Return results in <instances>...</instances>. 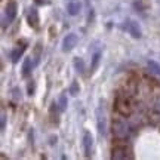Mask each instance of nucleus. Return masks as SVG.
<instances>
[{
    "mask_svg": "<svg viewBox=\"0 0 160 160\" xmlns=\"http://www.w3.org/2000/svg\"><path fill=\"white\" fill-rule=\"evenodd\" d=\"M5 128H6V116L2 114V131H5Z\"/></svg>",
    "mask_w": 160,
    "mask_h": 160,
    "instance_id": "aec40b11",
    "label": "nucleus"
},
{
    "mask_svg": "<svg viewBox=\"0 0 160 160\" xmlns=\"http://www.w3.org/2000/svg\"><path fill=\"white\" fill-rule=\"evenodd\" d=\"M74 67L77 70V73H80V74L85 73V62L82 58H74Z\"/></svg>",
    "mask_w": 160,
    "mask_h": 160,
    "instance_id": "4468645a",
    "label": "nucleus"
},
{
    "mask_svg": "<svg viewBox=\"0 0 160 160\" xmlns=\"http://www.w3.org/2000/svg\"><path fill=\"white\" fill-rule=\"evenodd\" d=\"M111 157H113V159H125L126 157V147H114Z\"/></svg>",
    "mask_w": 160,
    "mask_h": 160,
    "instance_id": "f8f14e48",
    "label": "nucleus"
},
{
    "mask_svg": "<svg viewBox=\"0 0 160 160\" xmlns=\"http://www.w3.org/2000/svg\"><path fill=\"white\" fill-rule=\"evenodd\" d=\"M58 107H59L61 111L67 110V97H65V95H61V97H59V99H58Z\"/></svg>",
    "mask_w": 160,
    "mask_h": 160,
    "instance_id": "dca6fc26",
    "label": "nucleus"
},
{
    "mask_svg": "<svg viewBox=\"0 0 160 160\" xmlns=\"http://www.w3.org/2000/svg\"><path fill=\"white\" fill-rule=\"evenodd\" d=\"M116 110H117L122 116H129L131 114V111H132L129 101H128L126 98H123V97L117 98V101H116Z\"/></svg>",
    "mask_w": 160,
    "mask_h": 160,
    "instance_id": "f03ea898",
    "label": "nucleus"
},
{
    "mask_svg": "<svg viewBox=\"0 0 160 160\" xmlns=\"http://www.w3.org/2000/svg\"><path fill=\"white\" fill-rule=\"evenodd\" d=\"M79 91H80V88H79V83H77V82H73V85L70 86V93H71V95H77V93H79Z\"/></svg>",
    "mask_w": 160,
    "mask_h": 160,
    "instance_id": "f3484780",
    "label": "nucleus"
},
{
    "mask_svg": "<svg viewBox=\"0 0 160 160\" xmlns=\"http://www.w3.org/2000/svg\"><path fill=\"white\" fill-rule=\"evenodd\" d=\"M148 67L153 73H156L157 76H160V64H157L156 61H148Z\"/></svg>",
    "mask_w": 160,
    "mask_h": 160,
    "instance_id": "2eb2a0df",
    "label": "nucleus"
},
{
    "mask_svg": "<svg viewBox=\"0 0 160 160\" xmlns=\"http://www.w3.org/2000/svg\"><path fill=\"white\" fill-rule=\"evenodd\" d=\"M36 3H37V5H45L46 2H48V0H34Z\"/></svg>",
    "mask_w": 160,
    "mask_h": 160,
    "instance_id": "4be33fe9",
    "label": "nucleus"
},
{
    "mask_svg": "<svg viewBox=\"0 0 160 160\" xmlns=\"http://www.w3.org/2000/svg\"><path fill=\"white\" fill-rule=\"evenodd\" d=\"M97 117H98V131H99V133L101 135H104L105 133V122H104V113L101 114V108H98L97 110Z\"/></svg>",
    "mask_w": 160,
    "mask_h": 160,
    "instance_id": "1a4fd4ad",
    "label": "nucleus"
},
{
    "mask_svg": "<svg viewBox=\"0 0 160 160\" xmlns=\"http://www.w3.org/2000/svg\"><path fill=\"white\" fill-rule=\"evenodd\" d=\"M92 145H93V137H92V133L91 132H85V135H83V147H85L86 157H91Z\"/></svg>",
    "mask_w": 160,
    "mask_h": 160,
    "instance_id": "423d86ee",
    "label": "nucleus"
},
{
    "mask_svg": "<svg viewBox=\"0 0 160 160\" xmlns=\"http://www.w3.org/2000/svg\"><path fill=\"white\" fill-rule=\"evenodd\" d=\"M128 31H129V34L132 37H135V39H139L141 37V28H139V25H138L137 21H129L128 22Z\"/></svg>",
    "mask_w": 160,
    "mask_h": 160,
    "instance_id": "6e6552de",
    "label": "nucleus"
},
{
    "mask_svg": "<svg viewBox=\"0 0 160 160\" xmlns=\"http://www.w3.org/2000/svg\"><path fill=\"white\" fill-rule=\"evenodd\" d=\"M25 49H27V46L24 45V43H18L17 48H15V49L11 52V59H12V62L17 64L18 61H19V58L22 57V53H24V51H25Z\"/></svg>",
    "mask_w": 160,
    "mask_h": 160,
    "instance_id": "0eeeda50",
    "label": "nucleus"
},
{
    "mask_svg": "<svg viewBox=\"0 0 160 160\" xmlns=\"http://www.w3.org/2000/svg\"><path fill=\"white\" fill-rule=\"evenodd\" d=\"M27 21H28V25L31 28H39L40 25V18H39V12L36 8H30L28 13H27Z\"/></svg>",
    "mask_w": 160,
    "mask_h": 160,
    "instance_id": "20e7f679",
    "label": "nucleus"
},
{
    "mask_svg": "<svg viewBox=\"0 0 160 160\" xmlns=\"http://www.w3.org/2000/svg\"><path fill=\"white\" fill-rule=\"evenodd\" d=\"M33 91H34V85L28 83V95H33Z\"/></svg>",
    "mask_w": 160,
    "mask_h": 160,
    "instance_id": "412c9836",
    "label": "nucleus"
},
{
    "mask_svg": "<svg viewBox=\"0 0 160 160\" xmlns=\"http://www.w3.org/2000/svg\"><path fill=\"white\" fill-rule=\"evenodd\" d=\"M40 53H42V46L37 45V46H36V49H34V64H39Z\"/></svg>",
    "mask_w": 160,
    "mask_h": 160,
    "instance_id": "a211bd4d",
    "label": "nucleus"
},
{
    "mask_svg": "<svg viewBox=\"0 0 160 160\" xmlns=\"http://www.w3.org/2000/svg\"><path fill=\"white\" fill-rule=\"evenodd\" d=\"M33 65H34V62H33L31 57L25 58V59H24V64H22V76H28L30 73H31V70H33Z\"/></svg>",
    "mask_w": 160,
    "mask_h": 160,
    "instance_id": "9d476101",
    "label": "nucleus"
},
{
    "mask_svg": "<svg viewBox=\"0 0 160 160\" xmlns=\"http://www.w3.org/2000/svg\"><path fill=\"white\" fill-rule=\"evenodd\" d=\"M12 92H13V99H15V101L21 99V91H19V88H13Z\"/></svg>",
    "mask_w": 160,
    "mask_h": 160,
    "instance_id": "6ab92c4d",
    "label": "nucleus"
},
{
    "mask_svg": "<svg viewBox=\"0 0 160 160\" xmlns=\"http://www.w3.org/2000/svg\"><path fill=\"white\" fill-rule=\"evenodd\" d=\"M99 59H101V52H95L93 57H92V64H91V73H93L95 70L98 68V64H99Z\"/></svg>",
    "mask_w": 160,
    "mask_h": 160,
    "instance_id": "ddd939ff",
    "label": "nucleus"
},
{
    "mask_svg": "<svg viewBox=\"0 0 160 160\" xmlns=\"http://www.w3.org/2000/svg\"><path fill=\"white\" fill-rule=\"evenodd\" d=\"M113 133H114L116 138L125 139V138L128 137V128H126L125 123H122V122H114V123H113Z\"/></svg>",
    "mask_w": 160,
    "mask_h": 160,
    "instance_id": "39448f33",
    "label": "nucleus"
},
{
    "mask_svg": "<svg viewBox=\"0 0 160 160\" xmlns=\"http://www.w3.org/2000/svg\"><path fill=\"white\" fill-rule=\"evenodd\" d=\"M17 11H18V5L15 0H11V2H8V5H6L5 8V25L12 22L13 19H15V17H17Z\"/></svg>",
    "mask_w": 160,
    "mask_h": 160,
    "instance_id": "f257e3e1",
    "label": "nucleus"
},
{
    "mask_svg": "<svg viewBox=\"0 0 160 160\" xmlns=\"http://www.w3.org/2000/svg\"><path fill=\"white\" fill-rule=\"evenodd\" d=\"M77 42H79V37L76 34H73V33H71V34H67L62 40V52L73 51L76 48V45H77Z\"/></svg>",
    "mask_w": 160,
    "mask_h": 160,
    "instance_id": "7ed1b4c3",
    "label": "nucleus"
},
{
    "mask_svg": "<svg viewBox=\"0 0 160 160\" xmlns=\"http://www.w3.org/2000/svg\"><path fill=\"white\" fill-rule=\"evenodd\" d=\"M80 8H82V6H80V3L77 0H71L68 3V6H67V11H68L70 15H77L80 12Z\"/></svg>",
    "mask_w": 160,
    "mask_h": 160,
    "instance_id": "9b49d317",
    "label": "nucleus"
}]
</instances>
